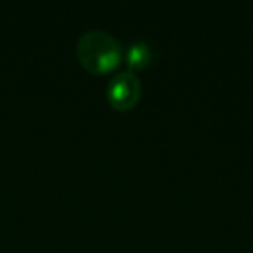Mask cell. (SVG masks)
I'll return each instance as SVG.
<instances>
[{"label": "cell", "instance_id": "6da1fadb", "mask_svg": "<svg viewBox=\"0 0 253 253\" xmlns=\"http://www.w3.org/2000/svg\"><path fill=\"white\" fill-rule=\"evenodd\" d=\"M77 56L85 70L95 75L113 71L122 61L120 42L102 30H88L77 43Z\"/></svg>", "mask_w": 253, "mask_h": 253}, {"label": "cell", "instance_id": "7a4b0ae2", "mask_svg": "<svg viewBox=\"0 0 253 253\" xmlns=\"http://www.w3.org/2000/svg\"><path fill=\"white\" fill-rule=\"evenodd\" d=\"M141 82L132 71H122L116 77L111 78L108 85V95L109 104L118 111H128L132 109L141 99Z\"/></svg>", "mask_w": 253, "mask_h": 253}, {"label": "cell", "instance_id": "3957f363", "mask_svg": "<svg viewBox=\"0 0 253 253\" xmlns=\"http://www.w3.org/2000/svg\"><path fill=\"white\" fill-rule=\"evenodd\" d=\"M153 61V49L144 40H135L128 49H126V64L132 70H142Z\"/></svg>", "mask_w": 253, "mask_h": 253}]
</instances>
